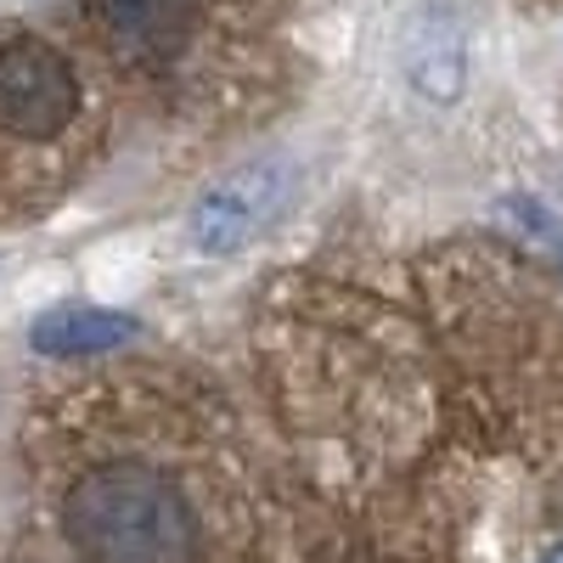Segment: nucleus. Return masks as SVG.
I'll return each mask as SVG.
<instances>
[{
	"label": "nucleus",
	"instance_id": "nucleus-1",
	"mask_svg": "<svg viewBox=\"0 0 563 563\" xmlns=\"http://www.w3.org/2000/svg\"><path fill=\"white\" fill-rule=\"evenodd\" d=\"M29 474L68 563H254L265 490L225 400L180 372L63 384L29 422Z\"/></svg>",
	"mask_w": 563,
	"mask_h": 563
},
{
	"label": "nucleus",
	"instance_id": "nucleus-2",
	"mask_svg": "<svg viewBox=\"0 0 563 563\" xmlns=\"http://www.w3.org/2000/svg\"><path fill=\"white\" fill-rule=\"evenodd\" d=\"M90 52L175 119L225 124L271 97L294 0H79Z\"/></svg>",
	"mask_w": 563,
	"mask_h": 563
},
{
	"label": "nucleus",
	"instance_id": "nucleus-3",
	"mask_svg": "<svg viewBox=\"0 0 563 563\" xmlns=\"http://www.w3.org/2000/svg\"><path fill=\"white\" fill-rule=\"evenodd\" d=\"M108 141V68L79 40L0 23V225L40 220Z\"/></svg>",
	"mask_w": 563,
	"mask_h": 563
},
{
	"label": "nucleus",
	"instance_id": "nucleus-4",
	"mask_svg": "<svg viewBox=\"0 0 563 563\" xmlns=\"http://www.w3.org/2000/svg\"><path fill=\"white\" fill-rule=\"evenodd\" d=\"M288 186L294 175L276 169V164H254L243 175L220 180L214 192L192 209V225H186V238H192V249L225 260V254H243L260 231L276 220V209L288 203Z\"/></svg>",
	"mask_w": 563,
	"mask_h": 563
},
{
	"label": "nucleus",
	"instance_id": "nucleus-5",
	"mask_svg": "<svg viewBox=\"0 0 563 563\" xmlns=\"http://www.w3.org/2000/svg\"><path fill=\"white\" fill-rule=\"evenodd\" d=\"M141 339V321L124 310H102V305H57L34 316L29 344L40 355H108Z\"/></svg>",
	"mask_w": 563,
	"mask_h": 563
},
{
	"label": "nucleus",
	"instance_id": "nucleus-6",
	"mask_svg": "<svg viewBox=\"0 0 563 563\" xmlns=\"http://www.w3.org/2000/svg\"><path fill=\"white\" fill-rule=\"evenodd\" d=\"M536 563H563V547H547V552H541Z\"/></svg>",
	"mask_w": 563,
	"mask_h": 563
}]
</instances>
